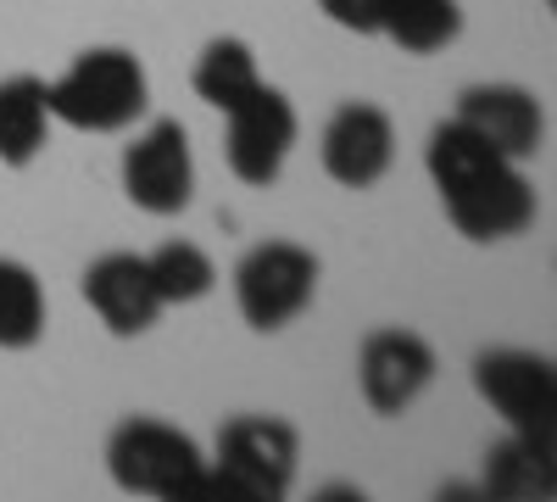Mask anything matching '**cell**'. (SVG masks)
I'll use <instances>...</instances> for the list:
<instances>
[{"mask_svg":"<svg viewBox=\"0 0 557 502\" xmlns=\"http://www.w3.org/2000/svg\"><path fill=\"white\" fill-rule=\"evenodd\" d=\"M424 168L435 179V191L446 201V218L457 223V235H469L474 246L513 241L535 223V185L519 173L513 157H502L485 146L474 128H462L457 118L441 123L424 146Z\"/></svg>","mask_w":557,"mask_h":502,"instance_id":"obj_1","label":"cell"},{"mask_svg":"<svg viewBox=\"0 0 557 502\" xmlns=\"http://www.w3.org/2000/svg\"><path fill=\"white\" fill-rule=\"evenodd\" d=\"M107 475L128 497H162V502H190V497H228L212 464L190 430L168 419L134 414L107 436Z\"/></svg>","mask_w":557,"mask_h":502,"instance_id":"obj_2","label":"cell"},{"mask_svg":"<svg viewBox=\"0 0 557 502\" xmlns=\"http://www.w3.org/2000/svg\"><path fill=\"white\" fill-rule=\"evenodd\" d=\"M51 118L78 128V134H117L151 107V78L134 51L123 45H96L84 51L57 84H45Z\"/></svg>","mask_w":557,"mask_h":502,"instance_id":"obj_3","label":"cell"},{"mask_svg":"<svg viewBox=\"0 0 557 502\" xmlns=\"http://www.w3.org/2000/svg\"><path fill=\"white\" fill-rule=\"evenodd\" d=\"M301 469V436L290 419L273 414H235L218 425L212 446V475L223 480L228 497L240 502H278L290 497Z\"/></svg>","mask_w":557,"mask_h":502,"instance_id":"obj_4","label":"cell"},{"mask_svg":"<svg viewBox=\"0 0 557 502\" xmlns=\"http://www.w3.org/2000/svg\"><path fill=\"white\" fill-rule=\"evenodd\" d=\"M318 296V257L296 241H262L235 268V307L257 335L296 325Z\"/></svg>","mask_w":557,"mask_h":502,"instance_id":"obj_5","label":"cell"},{"mask_svg":"<svg viewBox=\"0 0 557 502\" xmlns=\"http://www.w3.org/2000/svg\"><path fill=\"white\" fill-rule=\"evenodd\" d=\"M474 391L507 419L519 436H552L557 430V369L552 357L524 346H491L474 357Z\"/></svg>","mask_w":557,"mask_h":502,"instance_id":"obj_6","label":"cell"},{"mask_svg":"<svg viewBox=\"0 0 557 502\" xmlns=\"http://www.w3.org/2000/svg\"><path fill=\"white\" fill-rule=\"evenodd\" d=\"M223 157L235 168L240 185H273L278 173H285V157L301 134V118L290 107L285 89L273 84H257L246 101H235L223 112Z\"/></svg>","mask_w":557,"mask_h":502,"instance_id":"obj_7","label":"cell"},{"mask_svg":"<svg viewBox=\"0 0 557 502\" xmlns=\"http://www.w3.org/2000/svg\"><path fill=\"white\" fill-rule=\"evenodd\" d=\"M123 196L151 218H173L190 207L196 157H190V134H184L178 118H157L146 134H134V146L123 151Z\"/></svg>","mask_w":557,"mask_h":502,"instance_id":"obj_8","label":"cell"},{"mask_svg":"<svg viewBox=\"0 0 557 502\" xmlns=\"http://www.w3.org/2000/svg\"><path fill=\"white\" fill-rule=\"evenodd\" d=\"M323 173L346 191H368L380 185L396 162V123L385 107L374 101H346L335 107V118L323 123V140H318Z\"/></svg>","mask_w":557,"mask_h":502,"instance_id":"obj_9","label":"cell"},{"mask_svg":"<svg viewBox=\"0 0 557 502\" xmlns=\"http://www.w3.org/2000/svg\"><path fill=\"white\" fill-rule=\"evenodd\" d=\"M435 380V346L412 330H374L357 352V385L362 402L374 407L380 419H396L430 391Z\"/></svg>","mask_w":557,"mask_h":502,"instance_id":"obj_10","label":"cell"},{"mask_svg":"<svg viewBox=\"0 0 557 502\" xmlns=\"http://www.w3.org/2000/svg\"><path fill=\"white\" fill-rule=\"evenodd\" d=\"M84 302L96 307V318L117 341L146 335L162 318V296H157L151 268L139 252H107V257L89 262L84 268Z\"/></svg>","mask_w":557,"mask_h":502,"instance_id":"obj_11","label":"cell"},{"mask_svg":"<svg viewBox=\"0 0 557 502\" xmlns=\"http://www.w3.org/2000/svg\"><path fill=\"white\" fill-rule=\"evenodd\" d=\"M462 128H474L485 146H496L502 157H535L541 140H546V112L530 89L519 84H469L457 96V112H451Z\"/></svg>","mask_w":557,"mask_h":502,"instance_id":"obj_12","label":"cell"},{"mask_svg":"<svg viewBox=\"0 0 557 502\" xmlns=\"http://www.w3.org/2000/svg\"><path fill=\"white\" fill-rule=\"evenodd\" d=\"M557 475V446L552 436H519L507 430V441H496L485 452V480L480 491L485 497H502V502H552V480Z\"/></svg>","mask_w":557,"mask_h":502,"instance_id":"obj_13","label":"cell"},{"mask_svg":"<svg viewBox=\"0 0 557 502\" xmlns=\"http://www.w3.org/2000/svg\"><path fill=\"white\" fill-rule=\"evenodd\" d=\"M51 101H45V78L12 73L0 78V168H28L45 140H51Z\"/></svg>","mask_w":557,"mask_h":502,"instance_id":"obj_14","label":"cell"},{"mask_svg":"<svg viewBox=\"0 0 557 502\" xmlns=\"http://www.w3.org/2000/svg\"><path fill=\"white\" fill-rule=\"evenodd\" d=\"M380 34L401 45L407 57H430V51H446L462 34V7L457 0H385Z\"/></svg>","mask_w":557,"mask_h":502,"instance_id":"obj_15","label":"cell"},{"mask_svg":"<svg viewBox=\"0 0 557 502\" xmlns=\"http://www.w3.org/2000/svg\"><path fill=\"white\" fill-rule=\"evenodd\" d=\"M190 84H196V96H201L207 107L228 112V107L246 101L251 89L262 84V73H257L251 45H246V39H235V34H223V39H207V51L196 57Z\"/></svg>","mask_w":557,"mask_h":502,"instance_id":"obj_16","label":"cell"},{"mask_svg":"<svg viewBox=\"0 0 557 502\" xmlns=\"http://www.w3.org/2000/svg\"><path fill=\"white\" fill-rule=\"evenodd\" d=\"M45 335V285L17 257H0V352H28Z\"/></svg>","mask_w":557,"mask_h":502,"instance_id":"obj_17","label":"cell"},{"mask_svg":"<svg viewBox=\"0 0 557 502\" xmlns=\"http://www.w3.org/2000/svg\"><path fill=\"white\" fill-rule=\"evenodd\" d=\"M146 268H151V285H157L162 307L201 302V296H212V285H218L212 257H207L201 246H190V241H168V246H157V252L146 257Z\"/></svg>","mask_w":557,"mask_h":502,"instance_id":"obj_18","label":"cell"},{"mask_svg":"<svg viewBox=\"0 0 557 502\" xmlns=\"http://www.w3.org/2000/svg\"><path fill=\"white\" fill-rule=\"evenodd\" d=\"M318 7L346 34H380V7L385 0H318Z\"/></svg>","mask_w":557,"mask_h":502,"instance_id":"obj_19","label":"cell"}]
</instances>
